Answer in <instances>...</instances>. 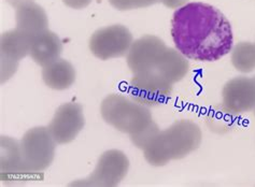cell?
<instances>
[{
  "label": "cell",
  "instance_id": "3957f363",
  "mask_svg": "<svg viewBox=\"0 0 255 187\" xmlns=\"http://www.w3.org/2000/svg\"><path fill=\"white\" fill-rule=\"evenodd\" d=\"M104 121L121 132L133 135L149 125L153 119L147 106L122 95H109L100 106Z\"/></svg>",
  "mask_w": 255,
  "mask_h": 187
},
{
  "label": "cell",
  "instance_id": "e0dca14e",
  "mask_svg": "<svg viewBox=\"0 0 255 187\" xmlns=\"http://www.w3.org/2000/svg\"><path fill=\"white\" fill-rule=\"evenodd\" d=\"M232 64L238 71L249 73L255 69V44L240 42L232 49Z\"/></svg>",
  "mask_w": 255,
  "mask_h": 187
},
{
  "label": "cell",
  "instance_id": "44dd1931",
  "mask_svg": "<svg viewBox=\"0 0 255 187\" xmlns=\"http://www.w3.org/2000/svg\"><path fill=\"white\" fill-rule=\"evenodd\" d=\"M159 2L169 9H179L186 4L187 0H159Z\"/></svg>",
  "mask_w": 255,
  "mask_h": 187
},
{
  "label": "cell",
  "instance_id": "52a82bcc",
  "mask_svg": "<svg viewBox=\"0 0 255 187\" xmlns=\"http://www.w3.org/2000/svg\"><path fill=\"white\" fill-rule=\"evenodd\" d=\"M128 169L129 160L124 153L119 150H109L100 156L95 170L89 178L71 185L113 187L123 181Z\"/></svg>",
  "mask_w": 255,
  "mask_h": 187
},
{
  "label": "cell",
  "instance_id": "9c48e42d",
  "mask_svg": "<svg viewBox=\"0 0 255 187\" xmlns=\"http://www.w3.org/2000/svg\"><path fill=\"white\" fill-rule=\"evenodd\" d=\"M84 125L82 106L68 102L58 106L48 128L57 144H66L77 138Z\"/></svg>",
  "mask_w": 255,
  "mask_h": 187
},
{
  "label": "cell",
  "instance_id": "8992f818",
  "mask_svg": "<svg viewBox=\"0 0 255 187\" xmlns=\"http://www.w3.org/2000/svg\"><path fill=\"white\" fill-rule=\"evenodd\" d=\"M132 35L123 25H112L96 30L90 39L94 56L107 61L127 55L132 44Z\"/></svg>",
  "mask_w": 255,
  "mask_h": 187
},
{
  "label": "cell",
  "instance_id": "603a6c76",
  "mask_svg": "<svg viewBox=\"0 0 255 187\" xmlns=\"http://www.w3.org/2000/svg\"><path fill=\"white\" fill-rule=\"evenodd\" d=\"M254 112H255V109H254Z\"/></svg>",
  "mask_w": 255,
  "mask_h": 187
},
{
  "label": "cell",
  "instance_id": "ac0fdd59",
  "mask_svg": "<svg viewBox=\"0 0 255 187\" xmlns=\"http://www.w3.org/2000/svg\"><path fill=\"white\" fill-rule=\"evenodd\" d=\"M159 131L160 130L158 128V126L152 121L142 130L133 133V135H130V140L138 149H141L144 151L147 146H149V144L153 141L154 138L158 135Z\"/></svg>",
  "mask_w": 255,
  "mask_h": 187
},
{
  "label": "cell",
  "instance_id": "7402d4cb",
  "mask_svg": "<svg viewBox=\"0 0 255 187\" xmlns=\"http://www.w3.org/2000/svg\"><path fill=\"white\" fill-rule=\"evenodd\" d=\"M5 1L9 4H11L12 6H15V8H17V6L22 5L23 3L28 2V1H33V0H5Z\"/></svg>",
  "mask_w": 255,
  "mask_h": 187
},
{
  "label": "cell",
  "instance_id": "6da1fadb",
  "mask_svg": "<svg viewBox=\"0 0 255 187\" xmlns=\"http://www.w3.org/2000/svg\"><path fill=\"white\" fill-rule=\"evenodd\" d=\"M171 36L179 52L197 62H216L233 49L231 23L213 5L190 2L173 13Z\"/></svg>",
  "mask_w": 255,
  "mask_h": 187
},
{
  "label": "cell",
  "instance_id": "ffe728a7",
  "mask_svg": "<svg viewBox=\"0 0 255 187\" xmlns=\"http://www.w3.org/2000/svg\"><path fill=\"white\" fill-rule=\"evenodd\" d=\"M63 2L71 9L80 10L86 8L92 2V0H63Z\"/></svg>",
  "mask_w": 255,
  "mask_h": 187
},
{
  "label": "cell",
  "instance_id": "2e32d148",
  "mask_svg": "<svg viewBox=\"0 0 255 187\" xmlns=\"http://www.w3.org/2000/svg\"><path fill=\"white\" fill-rule=\"evenodd\" d=\"M42 79L50 89L64 91L69 89L75 83L76 70L68 61L59 58L52 64L43 67Z\"/></svg>",
  "mask_w": 255,
  "mask_h": 187
},
{
  "label": "cell",
  "instance_id": "7c38bea8",
  "mask_svg": "<svg viewBox=\"0 0 255 187\" xmlns=\"http://www.w3.org/2000/svg\"><path fill=\"white\" fill-rule=\"evenodd\" d=\"M63 52V43L55 32L45 29L31 36L30 57L38 65L45 67L59 59Z\"/></svg>",
  "mask_w": 255,
  "mask_h": 187
},
{
  "label": "cell",
  "instance_id": "d6986e66",
  "mask_svg": "<svg viewBox=\"0 0 255 187\" xmlns=\"http://www.w3.org/2000/svg\"><path fill=\"white\" fill-rule=\"evenodd\" d=\"M110 4L120 11L147 8L159 2V0H109Z\"/></svg>",
  "mask_w": 255,
  "mask_h": 187
},
{
  "label": "cell",
  "instance_id": "4fadbf2b",
  "mask_svg": "<svg viewBox=\"0 0 255 187\" xmlns=\"http://www.w3.org/2000/svg\"><path fill=\"white\" fill-rule=\"evenodd\" d=\"M16 28L33 36L48 29V16L41 5L35 1L25 2L16 8Z\"/></svg>",
  "mask_w": 255,
  "mask_h": 187
},
{
  "label": "cell",
  "instance_id": "9a60e30c",
  "mask_svg": "<svg viewBox=\"0 0 255 187\" xmlns=\"http://www.w3.org/2000/svg\"><path fill=\"white\" fill-rule=\"evenodd\" d=\"M189 69L190 63L182 53L178 50L167 48L153 71L157 72L171 84H174L187 75Z\"/></svg>",
  "mask_w": 255,
  "mask_h": 187
},
{
  "label": "cell",
  "instance_id": "7a4b0ae2",
  "mask_svg": "<svg viewBox=\"0 0 255 187\" xmlns=\"http://www.w3.org/2000/svg\"><path fill=\"white\" fill-rule=\"evenodd\" d=\"M201 130L192 121L181 119L159 131L143 151L144 158L154 167H162L171 160L182 159L196 151L201 143Z\"/></svg>",
  "mask_w": 255,
  "mask_h": 187
},
{
  "label": "cell",
  "instance_id": "5b68a950",
  "mask_svg": "<svg viewBox=\"0 0 255 187\" xmlns=\"http://www.w3.org/2000/svg\"><path fill=\"white\" fill-rule=\"evenodd\" d=\"M172 85L155 71L133 75L128 94L131 99L147 108L167 102L172 93Z\"/></svg>",
  "mask_w": 255,
  "mask_h": 187
},
{
  "label": "cell",
  "instance_id": "8fae6325",
  "mask_svg": "<svg viewBox=\"0 0 255 187\" xmlns=\"http://www.w3.org/2000/svg\"><path fill=\"white\" fill-rule=\"evenodd\" d=\"M223 105L232 114L255 109V77H238L228 81L222 91Z\"/></svg>",
  "mask_w": 255,
  "mask_h": 187
},
{
  "label": "cell",
  "instance_id": "5bb4252c",
  "mask_svg": "<svg viewBox=\"0 0 255 187\" xmlns=\"http://www.w3.org/2000/svg\"><path fill=\"white\" fill-rule=\"evenodd\" d=\"M0 151V172L2 180L25 175L19 142L10 137L1 136Z\"/></svg>",
  "mask_w": 255,
  "mask_h": 187
},
{
  "label": "cell",
  "instance_id": "ba28073f",
  "mask_svg": "<svg viewBox=\"0 0 255 187\" xmlns=\"http://www.w3.org/2000/svg\"><path fill=\"white\" fill-rule=\"evenodd\" d=\"M31 36L19 29L3 32L0 37V64L1 83L14 75L21 59L29 55Z\"/></svg>",
  "mask_w": 255,
  "mask_h": 187
},
{
  "label": "cell",
  "instance_id": "30bf717a",
  "mask_svg": "<svg viewBox=\"0 0 255 187\" xmlns=\"http://www.w3.org/2000/svg\"><path fill=\"white\" fill-rule=\"evenodd\" d=\"M167 46L155 36H143L132 42L127 53V65L133 75L153 71Z\"/></svg>",
  "mask_w": 255,
  "mask_h": 187
},
{
  "label": "cell",
  "instance_id": "277c9868",
  "mask_svg": "<svg viewBox=\"0 0 255 187\" xmlns=\"http://www.w3.org/2000/svg\"><path fill=\"white\" fill-rule=\"evenodd\" d=\"M56 144L48 127H35L26 131L19 141L25 175L48 169L54 159Z\"/></svg>",
  "mask_w": 255,
  "mask_h": 187
}]
</instances>
